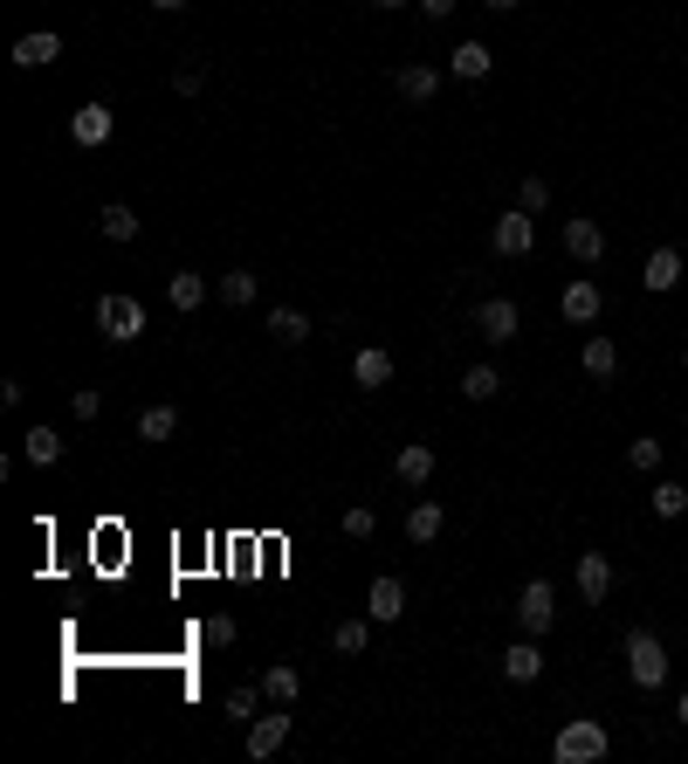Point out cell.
Masks as SVG:
<instances>
[{"instance_id": "cell-1", "label": "cell", "mask_w": 688, "mask_h": 764, "mask_svg": "<svg viewBox=\"0 0 688 764\" xmlns=\"http://www.w3.org/2000/svg\"><path fill=\"white\" fill-rule=\"evenodd\" d=\"M620 648H627V682H633V689H641V696L668 689V648H661L647 627H627Z\"/></svg>"}, {"instance_id": "cell-2", "label": "cell", "mask_w": 688, "mask_h": 764, "mask_svg": "<svg viewBox=\"0 0 688 764\" xmlns=\"http://www.w3.org/2000/svg\"><path fill=\"white\" fill-rule=\"evenodd\" d=\"M606 751H613V737H606L599 717H572L565 730L551 737V757H557V764H599Z\"/></svg>"}, {"instance_id": "cell-3", "label": "cell", "mask_w": 688, "mask_h": 764, "mask_svg": "<svg viewBox=\"0 0 688 764\" xmlns=\"http://www.w3.org/2000/svg\"><path fill=\"white\" fill-rule=\"evenodd\" d=\"M97 330H104L111 345H138L145 338V303L124 296V290H104L97 296Z\"/></svg>"}, {"instance_id": "cell-4", "label": "cell", "mask_w": 688, "mask_h": 764, "mask_svg": "<svg viewBox=\"0 0 688 764\" xmlns=\"http://www.w3.org/2000/svg\"><path fill=\"white\" fill-rule=\"evenodd\" d=\"M489 248L503 255V262H517V255H530V248H538V214H523V207L496 214V227H489Z\"/></svg>"}, {"instance_id": "cell-5", "label": "cell", "mask_w": 688, "mask_h": 764, "mask_svg": "<svg viewBox=\"0 0 688 764\" xmlns=\"http://www.w3.org/2000/svg\"><path fill=\"white\" fill-rule=\"evenodd\" d=\"M557 620V593H551V578H530L523 593H517V627L530 633V641H544Z\"/></svg>"}, {"instance_id": "cell-6", "label": "cell", "mask_w": 688, "mask_h": 764, "mask_svg": "<svg viewBox=\"0 0 688 764\" xmlns=\"http://www.w3.org/2000/svg\"><path fill=\"white\" fill-rule=\"evenodd\" d=\"M475 330H482L489 345H509V338L523 330V311H517V296H482V303H475Z\"/></svg>"}, {"instance_id": "cell-7", "label": "cell", "mask_w": 688, "mask_h": 764, "mask_svg": "<svg viewBox=\"0 0 688 764\" xmlns=\"http://www.w3.org/2000/svg\"><path fill=\"white\" fill-rule=\"evenodd\" d=\"M557 311H565V324H599V311H606V290L593 283V276H572L565 283V296H557Z\"/></svg>"}, {"instance_id": "cell-8", "label": "cell", "mask_w": 688, "mask_h": 764, "mask_svg": "<svg viewBox=\"0 0 688 764\" xmlns=\"http://www.w3.org/2000/svg\"><path fill=\"white\" fill-rule=\"evenodd\" d=\"M578 366H585V379H593V386H606V379H620V345L606 338V330H585Z\"/></svg>"}, {"instance_id": "cell-9", "label": "cell", "mask_w": 688, "mask_h": 764, "mask_svg": "<svg viewBox=\"0 0 688 764\" xmlns=\"http://www.w3.org/2000/svg\"><path fill=\"white\" fill-rule=\"evenodd\" d=\"M572 578H578V593H585V606H606V593H613V558H606V551H578V565H572Z\"/></svg>"}, {"instance_id": "cell-10", "label": "cell", "mask_w": 688, "mask_h": 764, "mask_svg": "<svg viewBox=\"0 0 688 764\" xmlns=\"http://www.w3.org/2000/svg\"><path fill=\"white\" fill-rule=\"evenodd\" d=\"M489 69H496V48L489 42H454V56H448L454 83H489Z\"/></svg>"}, {"instance_id": "cell-11", "label": "cell", "mask_w": 688, "mask_h": 764, "mask_svg": "<svg viewBox=\"0 0 688 764\" xmlns=\"http://www.w3.org/2000/svg\"><path fill=\"white\" fill-rule=\"evenodd\" d=\"M503 675L517 682V689H530V682L544 675V641H530V633H523V641H509L503 648Z\"/></svg>"}, {"instance_id": "cell-12", "label": "cell", "mask_w": 688, "mask_h": 764, "mask_svg": "<svg viewBox=\"0 0 688 764\" xmlns=\"http://www.w3.org/2000/svg\"><path fill=\"white\" fill-rule=\"evenodd\" d=\"M365 614H372L379 627H393V620L406 614V585H399L393 572H379V578H372V593H365Z\"/></svg>"}, {"instance_id": "cell-13", "label": "cell", "mask_w": 688, "mask_h": 764, "mask_svg": "<svg viewBox=\"0 0 688 764\" xmlns=\"http://www.w3.org/2000/svg\"><path fill=\"white\" fill-rule=\"evenodd\" d=\"M111 132H117L111 104H83V111H69V138H76V145H111Z\"/></svg>"}, {"instance_id": "cell-14", "label": "cell", "mask_w": 688, "mask_h": 764, "mask_svg": "<svg viewBox=\"0 0 688 764\" xmlns=\"http://www.w3.org/2000/svg\"><path fill=\"white\" fill-rule=\"evenodd\" d=\"M393 90L406 97V104H435V97H441V69H435V63H406V69L393 76Z\"/></svg>"}, {"instance_id": "cell-15", "label": "cell", "mask_w": 688, "mask_h": 764, "mask_svg": "<svg viewBox=\"0 0 688 764\" xmlns=\"http://www.w3.org/2000/svg\"><path fill=\"white\" fill-rule=\"evenodd\" d=\"M48 63H63V35L56 29H35V35L14 42V69H48Z\"/></svg>"}, {"instance_id": "cell-16", "label": "cell", "mask_w": 688, "mask_h": 764, "mask_svg": "<svg viewBox=\"0 0 688 764\" xmlns=\"http://www.w3.org/2000/svg\"><path fill=\"white\" fill-rule=\"evenodd\" d=\"M565 255H572V262H599V255H606V227L593 214L565 221Z\"/></svg>"}, {"instance_id": "cell-17", "label": "cell", "mask_w": 688, "mask_h": 764, "mask_svg": "<svg viewBox=\"0 0 688 764\" xmlns=\"http://www.w3.org/2000/svg\"><path fill=\"white\" fill-rule=\"evenodd\" d=\"M435 462H441V454H435V448H427V441H406V448L393 454V475L406 482V490H420V482H427V475H435Z\"/></svg>"}, {"instance_id": "cell-18", "label": "cell", "mask_w": 688, "mask_h": 764, "mask_svg": "<svg viewBox=\"0 0 688 764\" xmlns=\"http://www.w3.org/2000/svg\"><path fill=\"white\" fill-rule=\"evenodd\" d=\"M351 379H359L365 393H379V386H393V351L386 345H365L359 359H351Z\"/></svg>"}, {"instance_id": "cell-19", "label": "cell", "mask_w": 688, "mask_h": 764, "mask_svg": "<svg viewBox=\"0 0 688 764\" xmlns=\"http://www.w3.org/2000/svg\"><path fill=\"white\" fill-rule=\"evenodd\" d=\"M441 530H448V509H441V503H414V509H406V544H420V551H427V544L441 538Z\"/></svg>"}, {"instance_id": "cell-20", "label": "cell", "mask_w": 688, "mask_h": 764, "mask_svg": "<svg viewBox=\"0 0 688 764\" xmlns=\"http://www.w3.org/2000/svg\"><path fill=\"white\" fill-rule=\"evenodd\" d=\"M641 283H647L654 296H668V290L681 283V248H654V255H647V269H641Z\"/></svg>"}, {"instance_id": "cell-21", "label": "cell", "mask_w": 688, "mask_h": 764, "mask_svg": "<svg viewBox=\"0 0 688 764\" xmlns=\"http://www.w3.org/2000/svg\"><path fill=\"white\" fill-rule=\"evenodd\" d=\"M290 744V717H255L248 723V757H275Z\"/></svg>"}, {"instance_id": "cell-22", "label": "cell", "mask_w": 688, "mask_h": 764, "mask_svg": "<svg viewBox=\"0 0 688 764\" xmlns=\"http://www.w3.org/2000/svg\"><path fill=\"white\" fill-rule=\"evenodd\" d=\"M262 696H269L275 709H290V703L303 696V675L290 668V661H275V668H262Z\"/></svg>"}, {"instance_id": "cell-23", "label": "cell", "mask_w": 688, "mask_h": 764, "mask_svg": "<svg viewBox=\"0 0 688 764\" xmlns=\"http://www.w3.org/2000/svg\"><path fill=\"white\" fill-rule=\"evenodd\" d=\"M166 296H172V311H200V303H207V276L200 269H172Z\"/></svg>"}, {"instance_id": "cell-24", "label": "cell", "mask_w": 688, "mask_h": 764, "mask_svg": "<svg viewBox=\"0 0 688 764\" xmlns=\"http://www.w3.org/2000/svg\"><path fill=\"white\" fill-rule=\"evenodd\" d=\"M269 338L275 345H303V338H311V317H303L296 303H275V311H269Z\"/></svg>"}, {"instance_id": "cell-25", "label": "cell", "mask_w": 688, "mask_h": 764, "mask_svg": "<svg viewBox=\"0 0 688 764\" xmlns=\"http://www.w3.org/2000/svg\"><path fill=\"white\" fill-rule=\"evenodd\" d=\"M21 454H29L35 469H56L63 462V435L56 427H29V435H21Z\"/></svg>"}, {"instance_id": "cell-26", "label": "cell", "mask_w": 688, "mask_h": 764, "mask_svg": "<svg viewBox=\"0 0 688 764\" xmlns=\"http://www.w3.org/2000/svg\"><path fill=\"white\" fill-rule=\"evenodd\" d=\"M647 496H654V517H661V524H675V517H688V482H675V475H661V482H654V490H647Z\"/></svg>"}, {"instance_id": "cell-27", "label": "cell", "mask_w": 688, "mask_h": 764, "mask_svg": "<svg viewBox=\"0 0 688 764\" xmlns=\"http://www.w3.org/2000/svg\"><path fill=\"white\" fill-rule=\"evenodd\" d=\"M172 435H180V406H145V414H138V441H172Z\"/></svg>"}, {"instance_id": "cell-28", "label": "cell", "mask_w": 688, "mask_h": 764, "mask_svg": "<svg viewBox=\"0 0 688 764\" xmlns=\"http://www.w3.org/2000/svg\"><path fill=\"white\" fill-rule=\"evenodd\" d=\"M97 235H104V241H132L138 235V214L124 207V200H111V207H97Z\"/></svg>"}, {"instance_id": "cell-29", "label": "cell", "mask_w": 688, "mask_h": 764, "mask_svg": "<svg viewBox=\"0 0 688 764\" xmlns=\"http://www.w3.org/2000/svg\"><path fill=\"white\" fill-rule=\"evenodd\" d=\"M372 627H379L372 614L365 620H338V627H330V648H338V654H365L372 648Z\"/></svg>"}, {"instance_id": "cell-30", "label": "cell", "mask_w": 688, "mask_h": 764, "mask_svg": "<svg viewBox=\"0 0 688 764\" xmlns=\"http://www.w3.org/2000/svg\"><path fill=\"white\" fill-rule=\"evenodd\" d=\"M496 393H503V372H496V366H469V372H462V400L482 406V400H496Z\"/></svg>"}, {"instance_id": "cell-31", "label": "cell", "mask_w": 688, "mask_h": 764, "mask_svg": "<svg viewBox=\"0 0 688 764\" xmlns=\"http://www.w3.org/2000/svg\"><path fill=\"white\" fill-rule=\"evenodd\" d=\"M627 462L641 469V475H661V462H668V448H661L654 435H641V441H627Z\"/></svg>"}, {"instance_id": "cell-32", "label": "cell", "mask_w": 688, "mask_h": 764, "mask_svg": "<svg viewBox=\"0 0 688 764\" xmlns=\"http://www.w3.org/2000/svg\"><path fill=\"white\" fill-rule=\"evenodd\" d=\"M221 303L248 311V303H255V269H227V276H221Z\"/></svg>"}, {"instance_id": "cell-33", "label": "cell", "mask_w": 688, "mask_h": 764, "mask_svg": "<svg viewBox=\"0 0 688 764\" xmlns=\"http://www.w3.org/2000/svg\"><path fill=\"white\" fill-rule=\"evenodd\" d=\"M255 703H262V682H241V689H227V717H235V723H255Z\"/></svg>"}, {"instance_id": "cell-34", "label": "cell", "mask_w": 688, "mask_h": 764, "mask_svg": "<svg viewBox=\"0 0 688 764\" xmlns=\"http://www.w3.org/2000/svg\"><path fill=\"white\" fill-rule=\"evenodd\" d=\"M200 641H207V648H235V641H241L235 614H207V627H200Z\"/></svg>"}, {"instance_id": "cell-35", "label": "cell", "mask_w": 688, "mask_h": 764, "mask_svg": "<svg viewBox=\"0 0 688 764\" xmlns=\"http://www.w3.org/2000/svg\"><path fill=\"white\" fill-rule=\"evenodd\" d=\"M517 207H523V214H544V207H551V180H538V172H530V180L517 187Z\"/></svg>"}, {"instance_id": "cell-36", "label": "cell", "mask_w": 688, "mask_h": 764, "mask_svg": "<svg viewBox=\"0 0 688 764\" xmlns=\"http://www.w3.org/2000/svg\"><path fill=\"white\" fill-rule=\"evenodd\" d=\"M69 414L76 420H97V414H104V393H97V386H76L69 393Z\"/></svg>"}, {"instance_id": "cell-37", "label": "cell", "mask_w": 688, "mask_h": 764, "mask_svg": "<svg viewBox=\"0 0 688 764\" xmlns=\"http://www.w3.org/2000/svg\"><path fill=\"white\" fill-rule=\"evenodd\" d=\"M372 524H379V517H372L365 503H351V509H345V538H372Z\"/></svg>"}, {"instance_id": "cell-38", "label": "cell", "mask_w": 688, "mask_h": 764, "mask_svg": "<svg viewBox=\"0 0 688 764\" xmlns=\"http://www.w3.org/2000/svg\"><path fill=\"white\" fill-rule=\"evenodd\" d=\"M200 83H207V76H200L193 63H187V69H172V90H180V97H200Z\"/></svg>"}, {"instance_id": "cell-39", "label": "cell", "mask_w": 688, "mask_h": 764, "mask_svg": "<svg viewBox=\"0 0 688 764\" xmlns=\"http://www.w3.org/2000/svg\"><path fill=\"white\" fill-rule=\"evenodd\" d=\"M454 8H462V0H420V14H427V21H448Z\"/></svg>"}, {"instance_id": "cell-40", "label": "cell", "mask_w": 688, "mask_h": 764, "mask_svg": "<svg viewBox=\"0 0 688 764\" xmlns=\"http://www.w3.org/2000/svg\"><path fill=\"white\" fill-rule=\"evenodd\" d=\"M482 8H496V14H517V8H523V0H482Z\"/></svg>"}, {"instance_id": "cell-41", "label": "cell", "mask_w": 688, "mask_h": 764, "mask_svg": "<svg viewBox=\"0 0 688 764\" xmlns=\"http://www.w3.org/2000/svg\"><path fill=\"white\" fill-rule=\"evenodd\" d=\"M151 8H159V14H180V8H187V0H151Z\"/></svg>"}, {"instance_id": "cell-42", "label": "cell", "mask_w": 688, "mask_h": 764, "mask_svg": "<svg viewBox=\"0 0 688 764\" xmlns=\"http://www.w3.org/2000/svg\"><path fill=\"white\" fill-rule=\"evenodd\" d=\"M675 717H681V723H688V689H681V696H675Z\"/></svg>"}, {"instance_id": "cell-43", "label": "cell", "mask_w": 688, "mask_h": 764, "mask_svg": "<svg viewBox=\"0 0 688 764\" xmlns=\"http://www.w3.org/2000/svg\"><path fill=\"white\" fill-rule=\"evenodd\" d=\"M372 8H406V0H372Z\"/></svg>"}, {"instance_id": "cell-44", "label": "cell", "mask_w": 688, "mask_h": 764, "mask_svg": "<svg viewBox=\"0 0 688 764\" xmlns=\"http://www.w3.org/2000/svg\"><path fill=\"white\" fill-rule=\"evenodd\" d=\"M681 372H688V351H681Z\"/></svg>"}]
</instances>
